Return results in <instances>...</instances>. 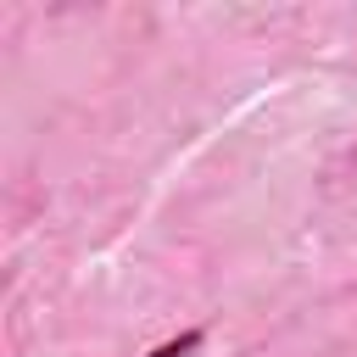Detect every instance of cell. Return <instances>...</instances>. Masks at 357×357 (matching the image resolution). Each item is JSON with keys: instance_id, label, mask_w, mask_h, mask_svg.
I'll use <instances>...</instances> for the list:
<instances>
[{"instance_id": "6da1fadb", "label": "cell", "mask_w": 357, "mask_h": 357, "mask_svg": "<svg viewBox=\"0 0 357 357\" xmlns=\"http://www.w3.org/2000/svg\"><path fill=\"white\" fill-rule=\"evenodd\" d=\"M201 340H206L201 329H184L178 340H162V346H156L151 357H195V351H201Z\"/></svg>"}]
</instances>
